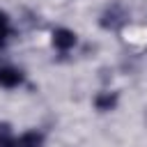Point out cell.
Returning a JSON list of instances; mask_svg holds the SVG:
<instances>
[{
	"mask_svg": "<svg viewBox=\"0 0 147 147\" xmlns=\"http://www.w3.org/2000/svg\"><path fill=\"white\" fill-rule=\"evenodd\" d=\"M23 80H25V74H23L18 67L7 64V62L0 60V87H5V90H14V87L23 85Z\"/></svg>",
	"mask_w": 147,
	"mask_h": 147,
	"instance_id": "6da1fadb",
	"label": "cell"
},
{
	"mask_svg": "<svg viewBox=\"0 0 147 147\" xmlns=\"http://www.w3.org/2000/svg\"><path fill=\"white\" fill-rule=\"evenodd\" d=\"M51 41H53V46H55L57 51L67 53V51H71V48L78 44V34H76L74 30H69V28H55V30L51 32Z\"/></svg>",
	"mask_w": 147,
	"mask_h": 147,
	"instance_id": "7a4b0ae2",
	"label": "cell"
},
{
	"mask_svg": "<svg viewBox=\"0 0 147 147\" xmlns=\"http://www.w3.org/2000/svg\"><path fill=\"white\" fill-rule=\"evenodd\" d=\"M117 103H119L117 92H99V94L94 96V108H96L99 113H110V110L117 108Z\"/></svg>",
	"mask_w": 147,
	"mask_h": 147,
	"instance_id": "3957f363",
	"label": "cell"
},
{
	"mask_svg": "<svg viewBox=\"0 0 147 147\" xmlns=\"http://www.w3.org/2000/svg\"><path fill=\"white\" fill-rule=\"evenodd\" d=\"M16 147H44V133L41 131H23L21 136H16Z\"/></svg>",
	"mask_w": 147,
	"mask_h": 147,
	"instance_id": "277c9868",
	"label": "cell"
},
{
	"mask_svg": "<svg viewBox=\"0 0 147 147\" xmlns=\"http://www.w3.org/2000/svg\"><path fill=\"white\" fill-rule=\"evenodd\" d=\"M0 147H16V133L9 122H0Z\"/></svg>",
	"mask_w": 147,
	"mask_h": 147,
	"instance_id": "5b68a950",
	"label": "cell"
},
{
	"mask_svg": "<svg viewBox=\"0 0 147 147\" xmlns=\"http://www.w3.org/2000/svg\"><path fill=\"white\" fill-rule=\"evenodd\" d=\"M11 34H14V32H11V28H5V30H0V51H2V48L9 44Z\"/></svg>",
	"mask_w": 147,
	"mask_h": 147,
	"instance_id": "8992f818",
	"label": "cell"
},
{
	"mask_svg": "<svg viewBox=\"0 0 147 147\" xmlns=\"http://www.w3.org/2000/svg\"><path fill=\"white\" fill-rule=\"evenodd\" d=\"M5 28H9V14L5 9H0V30H5Z\"/></svg>",
	"mask_w": 147,
	"mask_h": 147,
	"instance_id": "52a82bcc",
	"label": "cell"
}]
</instances>
